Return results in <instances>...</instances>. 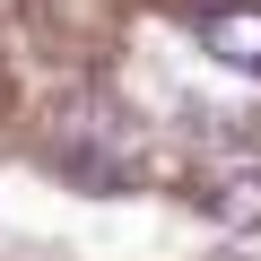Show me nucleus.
Segmentation results:
<instances>
[{
  "label": "nucleus",
  "mask_w": 261,
  "mask_h": 261,
  "mask_svg": "<svg viewBox=\"0 0 261 261\" xmlns=\"http://www.w3.org/2000/svg\"><path fill=\"white\" fill-rule=\"evenodd\" d=\"M200 209L226 226V235H261V166H226L200 183Z\"/></svg>",
  "instance_id": "obj_2"
},
{
  "label": "nucleus",
  "mask_w": 261,
  "mask_h": 261,
  "mask_svg": "<svg viewBox=\"0 0 261 261\" xmlns=\"http://www.w3.org/2000/svg\"><path fill=\"white\" fill-rule=\"evenodd\" d=\"M192 35H200L209 61L261 79V0H200V9H192Z\"/></svg>",
  "instance_id": "obj_1"
}]
</instances>
